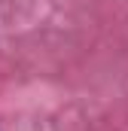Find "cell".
Wrapping results in <instances>:
<instances>
[]
</instances>
